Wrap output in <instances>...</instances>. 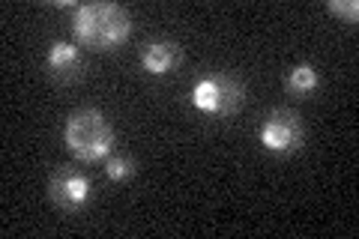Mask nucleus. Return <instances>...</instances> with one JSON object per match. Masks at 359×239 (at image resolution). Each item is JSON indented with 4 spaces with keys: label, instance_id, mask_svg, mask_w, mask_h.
I'll use <instances>...</instances> for the list:
<instances>
[{
    "label": "nucleus",
    "instance_id": "nucleus-1",
    "mask_svg": "<svg viewBox=\"0 0 359 239\" xmlns=\"http://www.w3.org/2000/svg\"><path fill=\"white\" fill-rule=\"evenodd\" d=\"M72 33L90 51H117L132 36V13L111 0L81 4L72 13Z\"/></svg>",
    "mask_w": 359,
    "mask_h": 239
},
{
    "label": "nucleus",
    "instance_id": "nucleus-2",
    "mask_svg": "<svg viewBox=\"0 0 359 239\" xmlns=\"http://www.w3.org/2000/svg\"><path fill=\"white\" fill-rule=\"evenodd\" d=\"M63 144L72 158L87 165L105 162L114 150V126L96 108H78L63 123Z\"/></svg>",
    "mask_w": 359,
    "mask_h": 239
},
{
    "label": "nucleus",
    "instance_id": "nucleus-3",
    "mask_svg": "<svg viewBox=\"0 0 359 239\" xmlns=\"http://www.w3.org/2000/svg\"><path fill=\"white\" fill-rule=\"evenodd\" d=\"M192 105L212 117H231L243 105V84L231 72L207 75L192 87Z\"/></svg>",
    "mask_w": 359,
    "mask_h": 239
},
{
    "label": "nucleus",
    "instance_id": "nucleus-4",
    "mask_svg": "<svg viewBox=\"0 0 359 239\" xmlns=\"http://www.w3.org/2000/svg\"><path fill=\"white\" fill-rule=\"evenodd\" d=\"M257 141H261L264 150L276 153V156H287L302 150V141H306V123L297 111L290 108H276L266 114V120L257 129Z\"/></svg>",
    "mask_w": 359,
    "mask_h": 239
},
{
    "label": "nucleus",
    "instance_id": "nucleus-5",
    "mask_svg": "<svg viewBox=\"0 0 359 239\" xmlns=\"http://www.w3.org/2000/svg\"><path fill=\"white\" fill-rule=\"evenodd\" d=\"M48 198L57 210L63 212H78L84 210L90 198H93V186L84 174H75V170H57L48 179Z\"/></svg>",
    "mask_w": 359,
    "mask_h": 239
},
{
    "label": "nucleus",
    "instance_id": "nucleus-6",
    "mask_svg": "<svg viewBox=\"0 0 359 239\" xmlns=\"http://www.w3.org/2000/svg\"><path fill=\"white\" fill-rule=\"evenodd\" d=\"M45 66L48 72L57 78L60 84H72L78 78H84V57H81V48L78 45H69V42H51L48 54H45Z\"/></svg>",
    "mask_w": 359,
    "mask_h": 239
},
{
    "label": "nucleus",
    "instance_id": "nucleus-7",
    "mask_svg": "<svg viewBox=\"0 0 359 239\" xmlns=\"http://www.w3.org/2000/svg\"><path fill=\"white\" fill-rule=\"evenodd\" d=\"M138 60L144 66V72L165 78L168 72H174L177 66L183 63V48H180V42H174V39H156V42L144 45Z\"/></svg>",
    "mask_w": 359,
    "mask_h": 239
},
{
    "label": "nucleus",
    "instance_id": "nucleus-8",
    "mask_svg": "<svg viewBox=\"0 0 359 239\" xmlns=\"http://www.w3.org/2000/svg\"><path fill=\"white\" fill-rule=\"evenodd\" d=\"M318 84H320V75L311 63H297L294 69L285 75V87H287V93H294V96H309L318 90Z\"/></svg>",
    "mask_w": 359,
    "mask_h": 239
},
{
    "label": "nucleus",
    "instance_id": "nucleus-9",
    "mask_svg": "<svg viewBox=\"0 0 359 239\" xmlns=\"http://www.w3.org/2000/svg\"><path fill=\"white\" fill-rule=\"evenodd\" d=\"M135 170H138V162H135L132 156H114L111 153L105 158V177L114 179V183H123V179L135 177Z\"/></svg>",
    "mask_w": 359,
    "mask_h": 239
},
{
    "label": "nucleus",
    "instance_id": "nucleus-10",
    "mask_svg": "<svg viewBox=\"0 0 359 239\" xmlns=\"http://www.w3.org/2000/svg\"><path fill=\"white\" fill-rule=\"evenodd\" d=\"M327 9L332 15L344 18L347 25H356V21H359V4H356V0H330Z\"/></svg>",
    "mask_w": 359,
    "mask_h": 239
}]
</instances>
